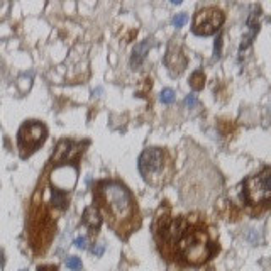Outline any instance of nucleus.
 <instances>
[{"label": "nucleus", "mask_w": 271, "mask_h": 271, "mask_svg": "<svg viewBox=\"0 0 271 271\" xmlns=\"http://www.w3.org/2000/svg\"><path fill=\"white\" fill-rule=\"evenodd\" d=\"M97 200L114 222H130L136 216V202L130 191L117 181H104L99 185Z\"/></svg>", "instance_id": "f257e3e1"}, {"label": "nucleus", "mask_w": 271, "mask_h": 271, "mask_svg": "<svg viewBox=\"0 0 271 271\" xmlns=\"http://www.w3.org/2000/svg\"><path fill=\"white\" fill-rule=\"evenodd\" d=\"M138 166L139 173L148 183L160 185L163 183V176L166 175V153L161 148H146L139 156Z\"/></svg>", "instance_id": "f03ea898"}, {"label": "nucleus", "mask_w": 271, "mask_h": 271, "mask_svg": "<svg viewBox=\"0 0 271 271\" xmlns=\"http://www.w3.org/2000/svg\"><path fill=\"white\" fill-rule=\"evenodd\" d=\"M180 253L190 264H202L214 253V246L207 241L204 231H191L183 234L180 242Z\"/></svg>", "instance_id": "7ed1b4c3"}, {"label": "nucleus", "mask_w": 271, "mask_h": 271, "mask_svg": "<svg viewBox=\"0 0 271 271\" xmlns=\"http://www.w3.org/2000/svg\"><path fill=\"white\" fill-rule=\"evenodd\" d=\"M242 200L249 205L266 204L271 197V168H264L258 175L242 183Z\"/></svg>", "instance_id": "20e7f679"}, {"label": "nucleus", "mask_w": 271, "mask_h": 271, "mask_svg": "<svg viewBox=\"0 0 271 271\" xmlns=\"http://www.w3.org/2000/svg\"><path fill=\"white\" fill-rule=\"evenodd\" d=\"M48 130L41 122L37 120H27V122L19 129L17 134V143L19 149H21L22 158L29 156L31 153H34L37 148L46 141Z\"/></svg>", "instance_id": "39448f33"}, {"label": "nucleus", "mask_w": 271, "mask_h": 271, "mask_svg": "<svg viewBox=\"0 0 271 271\" xmlns=\"http://www.w3.org/2000/svg\"><path fill=\"white\" fill-rule=\"evenodd\" d=\"M224 12L217 7H205L197 12L193 21V32L197 36H210L224 24Z\"/></svg>", "instance_id": "423d86ee"}, {"label": "nucleus", "mask_w": 271, "mask_h": 271, "mask_svg": "<svg viewBox=\"0 0 271 271\" xmlns=\"http://www.w3.org/2000/svg\"><path fill=\"white\" fill-rule=\"evenodd\" d=\"M82 144H77L73 141H61L56 146L54 154H53V163L56 165H66L70 161H75L80 153Z\"/></svg>", "instance_id": "0eeeda50"}, {"label": "nucleus", "mask_w": 271, "mask_h": 271, "mask_svg": "<svg viewBox=\"0 0 271 271\" xmlns=\"http://www.w3.org/2000/svg\"><path fill=\"white\" fill-rule=\"evenodd\" d=\"M186 231V221L185 219H171L168 221L165 226L161 227V236H163V241H166L168 244H176L181 237H183Z\"/></svg>", "instance_id": "6e6552de"}, {"label": "nucleus", "mask_w": 271, "mask_h": 271, "mask_svg": "<svg viewBox=\"0 0 271 271\" xmlns=\"http://www.w3.org/2000/svg\"><path fill=\"white\" fill-rule=\"evenodd\" d=\"M165 61H166V66L170 68V73L173 75V77H175V75H180L186 66V58H185L183 53H181L180 49L175 51L173 48H170Z\"/></svg>", "instance_id": "1a4fd4ad"}, {"label": "nucleus", "mask_w": 271, "mask_h": 271, "mask_svg": "<svg viewBox=\"0 0 271 271\" xmlns=\"http://www.w3.org/2000/svg\"><path fill=\"white\" fill-rule=\"evenodd\" d=\"M247 27H249V34H247L246 37H242L241 53L247 48V46L251 44V41L254 39L256 32L259 31V7H254L253 12L249 14V17H247Z\"/></svg>", "instance_id": "9d476101"}, {"label": "nucleus", "mask_w": 271, "mask_h": 271, "mask_svg": "<svg viewBox=\"0 0 271 271\" xmlns=\"http://www.w3.org/2000/svg\"><path fill=\"white\" fill-rule=\"evenodd\" d=\"M83 224L90 227L92 231H97V229L100 227L102 216H100L99 209H97L95 205H92V207H87L85 209V212H83Z\"/></svg>", "instance_id": "9b49d317"}, {"label": "nucleus", "mask_w": 271, "mask_h": 271, "mask_svg": "<svg viewBox=\"0 0 271 271\" xmlns=\"http://www.w3.org/2000/svg\"><path fill=\"white\" fill-rule=\"evenodd\" d=\"M149 49V41H144V43L138 44L134 48V54H132V59H130V64L132 66H139L143 63V59L146 58V53Z\"/></svg>", "instance_id": "f8f14e48"}, {"label": "nucleus", "mask_w": 271, "mask_h": 271, "mask_svg": "<svg viewBox=\"0 0 271 271\" xmlns=\"http://www.w3.org/2000/svg\"><path fill=\"white\" fill-rule=\"evenodd\" d=\"M51 193H53V204L56 205V207H59V209L66 207V191H63V190H59V188H56V186H53Z\"/></svg>", "instance_id": "ddd939ff"}, {"label": "nucleus", "mask_w": 271, "mask_h": 271, "mask_svg": "<svg viewBox=\"0 0 271 271\" xmlns=\"http://www.w3.org/2000/svg\"><path fill=\"white\" fill-rule=\"evenodd\" d=\"M204 80H205V75L204 72H200V70H197L193 75H191L190 78V85L193 90H200V88H204Z\"/></svg>", "instance_id": "4468645a"}, {"label": "nucleus", "mask_w": 271, "mask_h": 271, "mask_svg": "<svg viewBox=\"0 0 271 271\" xmlns=\"http://www.w3.org/2000/svg\"><path fill=\"white\" fill-rule=\"evenodd\" d=\"M161 102L163 104H173V102H175V92H173L171 88H165V90L161 92Z\"/></svg>", "instance_id": "2eb2a0df"}, {"label": "nucleus", "mask_w": 271, "mask_h": 271, "mask_svg": "<svg viewBox=\"0 0 271 271\" xmlns=\"http://www.w3.org/2000/svg\"><path fill=\"white\" fill-rule=\"evenodd\" d=\"M66 266H68L70 269L78 271V269H82V261L78 259V258H75V256H72V258L66 259Z\"/></svg>", "instance_id": "dca6fc26"}, {"label": "nucleus", "mask_w": 271, "mask_h": 271, "mask_svg": "<svg viewBox=\"0 0 271 271\" xmlns=\"http://www.w3.org/2000/svg\"><path fill=\"white\" fill-rule=\"evenodd\" d=\"M186 21H188V16H186V14H176V16L173 17V26L181 27Z\"/></svg>", "instance_id": "f3484780"}, {"label": "nucleus", "mask_w": 271, "mask_h": 271, "mask_svg": "<svg viewBox=\"0 0 271 271\" xmlns=\"http://www.w3.org/2000/svg\"><path fill=\"white\" fill-rule=\"evenodd\" d=\"M185 105H186V107H190V109H193V107H197V105H198L197 97H195L193 93H190V95L185 99Z\"/></svg>", "instance_id": "a211bd4d"}, {"label": "nucleus", "mask_w": 271, "mask_h": 271, "mask_svg": "<svg viewBox=\"0 0 271 271\" xmlns=\"http://www.w3.org/2000/svg\"><path fill=\"white\" fill-rule=\"evenodd\" d=\"M75 246H77L78 249H87V237L85 236L77 237V239H75Z\"/></svg>", "instance_id": "6ab92c4d"}, {"label": "nucleus", "mask_w": 271, "mask_h": 271, "mask_svg": "<svg viewBox=\"0 0 271 271\" xmlns=\"http://www.w3.org/2000/svg\"><path fill=\"white\" fill-rule=\"evenodd\" d=\"M104 249H105L104 244H97V246L92 247V253L95 256H102V254H104Z\"/></svg>", "instance_id": "aec40b11"}, {"label": "nucleus", "mask_w": 271, "mask_h": 271, "mask_svg": "<svg viewBox=\"0 0 271 271\" xmlns=\"http://www.w3.org/2000/svg\"><path fill=\"white\" fill-rule=\"evenodd\" d=\"M221 48H222V37L219 36V39L216 41V58H221Z\"/></svg>", "instance_id": "412c9836"}, {"label": "nucleus", "mask_w": 271, "mask_h": 271, "mask_svg": "<svg viewBox=\"0 0 271 271\" xmlns=\"http://www.w3.org/2000/svg\"><path fill=\"white\" fill-rule=\"evenodd\" d=\"M37 271H58V268L56 266H39Z\"/></svg>", "instance_id": "4be33fe9"}]
</instances>
